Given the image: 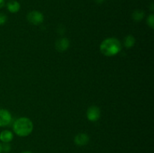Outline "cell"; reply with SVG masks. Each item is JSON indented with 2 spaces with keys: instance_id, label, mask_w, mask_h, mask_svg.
<instances>
[{
  "instance_id": "4",
  "label": "cell",
  "mask_w": 154,
  "mask_h": 153,
  "mask_svg": "<svg viewBox=\"0 0 154 153\" xmlns=\"http://www.w3.org/2000/svg\"><path fill=\"white\" fill-rule=\"evenodd\" d=\"M101 116V110L98 106H91L87 111V117L90 122H96Z\"/></svg>"
},
{
  "instance_id": "2",
  "label": "cell",
  "mask_w": 154,
  "mask_h": 153,
  "mask_svg": "<svg viewBox=\"0 0 154 153\" xmlns=\"http://www.w3.org/2000/svg\"><path fill=\"white\" fill-rule=\"evenodd\" d=\"M13 130L17 136L22 137L27 136L32 132L33 123L27 117H21L14 122Z\"/></svg>"
},
{
  "instance_id": "1",
  "label": "cell",
  "mask_w": 154,
  "mask_h": 153,
  "mask_svg": "<svg viewBox=\"0 0 154 153\" xmlns=\"http://www.w3.org/2000/svg\"><path fill=\"white\" fill-rule=\"evenodd\" d=\"M122 49L120 40L116 38H108L100 44V51L105 56H114L118 54Z\"/></svg>"
},
{
  "instance_id": "11",
  "label": "cell",
  "mask_w": 154,
  "mask_h": 153,
  "mask_svg": "<svg viewBox=\"0 0 154 153\" xmlns=\"http://www.w3.org/2000/svg\"><path fill=\"white\" fill-rule=\"evenodd\" d=\"M135 41H136V40H135V37L132 36V34H129V35H127L125 38V46H126V48H127V49H130V48H132V46H134V45L135 44Z\"/></svg>"
},
{
  "instance_id": "9",
  "label": "cell",
  "mask_w": 154,
  "mask_h": 153,
  "mask_svg": "<svg viewBox=\"0 0 154 153\" xmlns=\"http://www.w3.org/2000/svg\"><path fill=\"white\" fill-rule=\"evenodd\" d=\"M7 8L11 13H17L20 10V4L17 1H11L8 2Z\"/></svg>"
},
{
  "instance_id": "19",
  "label": "cell",
  "mask_w": 154,
  "mask_h": 153,
  "mask_svg": "<svg viewBox=\"0 0 154 153\" xmlns=\"http://www.w3.org/2000/svg\"><path fill=\"white\" fill-rule=\"evenodd\" d=\"M21 153H33V152H30V151H24Z\"/></svg>"
},
{
  "instance_id": "16",
  "label": "cell",
  "mask_w": 154,
  "mask_h": 153,
  "mask_svg": "<svg viewBox=\"0 0 154 153\" xmlns=\"http://www.w3.org/2000/svg\"><path fill=\"white\" fill-rule=\"evenodd\" d=\"M95 1H96V2L97 3V4H102L105 0H95Z\"/></svg>"
},
{
  "instance_id": "7",
  "label": "cell",
  "mask_w": 154,
  "mask_h": 153,
  "mask_svg": "<svg viewBox=\"0 0 154 153\" xmlns=\"http://www.w3.org/2000/svg\"><path fill=\"white\" fill-rule=\"evenodd\" d=\"M90 141V137L85 133H80L77 134L74 138V142L78 146H84L88 144Z\"/></svg>"
},
{
  "instance_id": "18",
  "label": "cell",
  "mask_w": 154,
  "mask_h": 153,
  "mask_svg": "<svg viewBox=\"0 0 154 153\" xmlns=\"http://www.w3.org/2000/svg\"><path fill=\"white\" fill-rule=\"evenodd\" d=\"M2 152V143L0 142V153Z\"/></svg>"
},
{
  "instance_id": "14",
  "label": "cell",
  "mask_w": 154,
  "mask_h": 153,
  "mask_svg": "<svg viewBox=\"0 0 154 153\" xmlns=\"http://www.w3.org/2000/svg\"><path fill=\"white\" fill-rule=\"evenodd\" d=\"M8 17L5 14L0 13V26H2L6 23L7 22Z\"/></svg>"
},
{
  "instance_id": "17",
  "label": "cell",
  "mask_w": 154,
  "mask_h": 153,
  "mask_svg": "<svg viewBox=\"0 0 154 153\" xmlns=\"http://www.w3.org/2000/svg\"><path fill=\"white\" fill-rule=\"evenodd\" d=\"M150 9H151V10H153V3L151 2V4H150Z\"/></svg>"
},
{
  "instance_id": "10",
  "label": "cell",
  "mask_w": 154,
  "mask_h": 153,
  "mask_svg": "<svg viewBox=\"0 0 154 153\" xmlns=\"http://www.w3.org/2000/svg\"><path fill=\"white\" fill-rule=\"evenodd\" d=\"M144 16H145V13H144V10H140V9L135 10L132 14V19L135 22H140L144 19Z\"/></svg>"
},
{
  "instance_id": "15",
  "label": "cell",
  "mask_w": 154,
  "mask_h": 153,
  "mask_svg": "<svg viewBox=\"0 0 154 153\" xmlns=\"http://www.w3.org/2000/svg\"><path fill=\"white\" fill-rule=\"evenodd\" d=\"M5 5V0H0V8L4 7Z\"/></svg>"
},
{
  "instance_id": "3",
  "label": "cell",
  "mask_w": 154,
  "mask_h": 153,
  "mask_svg": "<svg viewBox=\"0 0 154 153\" xmlns=\"http://www.w3.org/2000/svg\"><path fill=\"white\" fill-rule=\"evenodd\" d=\"M27 20L30 24L34 26H38L44 22V15L38 10H32L27 14Z\"/></svg>"
},
{
  "instance_id": "5",
  "label": "cell",
  "mask_w": 154,
  "mask_h": 153,
  "mask_svg": "<svg viewBox=\"0 0 154 153\" xmlns=\"http://www.w3.org/2000/svg\"><path fill=\"white\" fill-rule=\"evenodd\" d=\"M12 116L8 110L0 109V127H6L11 124Z\"/></svg>"
},
{
  "instance_id": "8",
  "label": "cell",
  "mask_w": 154,
  "mask_h": 153,
  "mask_svg": "<svg viewBox=\"0 0 154 153\" xmlns=\"http://www.w3.org/2000/svg\"><path fill=\"white\" fill-rule=\"evenodd\" d=\"M14 138L13 133L8 130H4L0 133V140L2 142H11Z\"/></svg>"
},
{
  "instance_id": "13",
  "label": "cell",
  "mask_w": 154,
  "mask_h": 153,
  "mask_svg": "<svg viewBox=\"0 0 154 153\" xmlns=\"http://www.w3.org/2000/svg\"><path fill=\"white\" fill-rule=\"evenodd\" d=\"M147 23L149 26L150 27V28H154V15L153 14L149 15V16L147 17Z\"/></svg>"
},
{
  "instance_id": "6",
  "label": "cell",
  "mask_w": 154,
  "mask_h": 153,
  "mask_svg": "<svg viewBox=\"0 0 154 153\" xmlns=\"http://www.w3.org/2000/svg\"><path fill=\"white\" fill-rule=\"evenodd\" d=\"M70 46V41L67 38H60L57 40L55 43V47L59 52H64L67 50Z\"/></svg>"
},
{
  "instance_id": "12",
  "label": "cell",
  "mask_w": 154,
  "mask_h": 153,
  "mask_svg": "<svg viewBox=\"0 0 154 153\" xmlns=\"http://www.w3.org/2000/svg\"><path fill=\"white\" fill-rule=\"evenodd\" d=\"M2 152L5 153L10 152L11 150V146L9 142H3V144H2Z\"/></svg>"
}]
</instances>
